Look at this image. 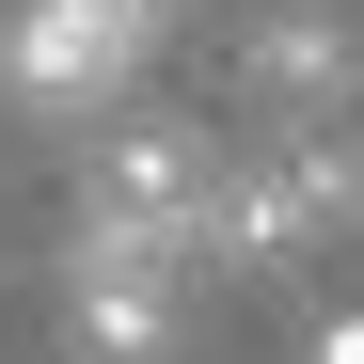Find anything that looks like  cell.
<instances>
[{
  "instance_id": "cell-1",
  "label": "cell",
  "mask_w": 364,
  "mask_h": 364,
  "mask_svg": "<svg viewBox=\"0 0 364 364\" xmlns=\"http://www.w3.org/2000/svg\"><path fill=\"white\" fill-rule=\"evenodd\" d=\"M364 222V143L348 127H269L254 159H222V206H206V269H285L317 237Z\"/></svg>"
},
{
  "instance_id": "cell-3",
  "label": "cell",
  "mask_w": 364,
  "mask_h": 364,
  "mask_svg": "<svg viewBox=\"0 0 364 364\" xmlns=\"http://www.w3.org/2000/svg\"><path fill=\"white\" fill-rule=\"evenodd\" d=\"M159 16L174 0H32L16 48H0V80H16L32 111H111V80L159 48Z\"/></svg>"
},
{
  "instance_id": "cell-2",
  "label": "cell",
  "mask_w": 364,
  "mask_h": 364,
  "mask_svg": "<svg viewBox=\"0 0 364 364\" xmlns=\"http://www.w3.org/2000/svg\"><path fill=\"white\" fill-rule=\"evenodd\" d=\"M206 206H222V159L206 127H111L95 174H80V237H111V254H174V269H206Z\"/></svg>"
},
{
  "instance_id": "cell-5",
  "label": "cell",
  "mask_w": 364,
  "mask_h": 364,
  "mask_svg": "<svg viewBox=\"0 0 364 364\" xmlns=\"http://www.w3.org/2000/svg\"><path fill=\"white\" fill-rule=\"evenodd\" d=\"M237 95H254L269 127H348V95H364V32L333 16V0H285V16H254V48H237Z\"/></svg>"
},
{
  "instance_id": "cell-6",
  "label": "cell",
  "mask_w": 364,
  "mask_h": 364,
  "mask_svg": "<svg viewBox=\"0 0 364 364\" xmlns=\"http://www.w3.org/2000/svg\"><path fill=\"white\" fill-rule=\"evenodd\" d=\"M301 364H364V317H317V348H301Z\"/></svg>"
},
{
  "instance_id": "cell-4",
  "label": "cell",
  "mask_w": 364,
  "mask_h": 364,
  "mask_svg": "<svg viewBox=\"0 0 364 364\" xmlns=\"http://www.w3.org/2000/svg\"><path fill=\"white\" fill-rule=\"evenodd\" d=\"M174 301H191L174 254L80 237V254H64V348H80V364H174Z\"/></svg>"
}]
</instances>
